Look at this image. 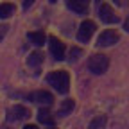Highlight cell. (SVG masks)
I'll list each match as a JSON object with an SVG mask.
<instances>
[{
	"label": "cell",
	"instance_id": "cell-1",
	"mask_svg": "<svg viewBox=\"0 0 129 129\" xmlns=\"http://www.w3.org/2000/svg\"><path fill=\"white\" fill-rule=\"evenodd\" d=\"M47 81L57 93L64 95L68 93V86H70V75L67 70H57V72H50L47 75Z\"/></svg>",
	"mask_w": 129,
	"mask_h": 129
},
{
	"label": "cell",
	"instance_id": "cell-2",
	"mask_svg": "<svg viewBox=\"0 0 129 129\" xmlns=\"http://www.w3.org/2000/svg\"><path fill=\"white\" fill-rule=\"evenodd\" d=\"M108 67H109V59L104 54H95V56H91L88 59V70L91 74H95V75L104 74L108 70Z\"/></svg>",
	"mask_w": 129,
	"mask_h": 129
},
{
	"label": "cell",
	"instance_id": "cell-3",
	"mask_svg": "<svg viewBox=\"0 0 129 129\" xmlns=\"http://www.w3.org/2000/svg\"><path fill=\"white\" fill-rule=\"evenodd\" d=\"M93 32H95V22H91V20H84L83 23H81V27H79L77 40H79L81 43H86V41H90V38H91Z\"/></svg>",
	"mask_w": 129,
	"mask_h": 129
},
{
	"label": "cell",
	"instance_id": "cell-4",
	"mask_svg": "<svg viewBox=\"0 0 129 129\" xmlns=\"http://www.w3.org/2000/svg\"><path fill=\"white\" fill-rule=\"evenodd\" d=\"M48 47H50V54L54 56V59L63 61L64 59V43L61 40H57L56 36L48 38Z\"/></svg>",
	"mask_w": 129,
	"mask_h": 129
},
{
	"label": "cell",
	"instance_id": "cell-5",
	"mask_svg": "<svg viewBox=\"0 0 129 129\" xmlns=\"http://www.w3.org/2000/svg\"><path fill=\"white\" fill-rule=\"evenodd\" d=\"M29 117V109L25 106H13L7 109V120L9 122H20Z\"/></svg>",
	"mask_w": 129,
	"mask_h": 129
},
{
	"label": "cell",
	"instance_id": "cell-6",
	"mask_svg": "<svg viewBox=\"0 0 129 129\" xmlns=\"http://www.w3.org/2000/svg\"><path fill=\"white\" fill-rule=\"evenodd\" d=\"M117 41H118V34L115 30L108 29V30L101 32L99 40H97V45H99V47H111V45H115Z\"/></svg>",
	"mask_w": 129,
	"mask_h": 129
},
{
	"label": "cell",
	"instance_id": "cell-7",
	"mask_svg": "<svg viewBox=\"0 0 129 129\" xmlns=\"http://www.w3.org/2000/svg\"><path fill=\"white\" fill-rule=\"evenodd\" d=\"M99 18L104 23H117L118 22V16L115 14V11L111 9V6H108V4H102L99 7Z\"/></svg>",
	"mask_w": 129,
	"mask_h": 129
},
{
	"label": "cell",
	"instance_id": "cell-8",
	"mask_svg": "<svg viewBox=\"0 0 129 129\" xmlns=\"http://www.w3.org/2000/svg\"><path fill=\"white\" fill-rule=\"evenodd\" d=\"M30 101H34V102H38L40 106H50L52 102H54V97H52V93H48V91H45V90H40V91H34L30 95Z\"/></svg>",
	"mask_w": 129,
	"mask_h": 129
},
{
	"label": "cell",
	"instance_id": "cell-9",
	"mask_svg": "<svg viewBox=\"0 0 129 129\" xmlns=\"http://www.w3.org/2000/svg\"><path fill=\"white\" fill-rule=\"evenodd\" d=\"M90 7V0H68V9L77 14H84Z\"/></svg>",
	"mask_w": 129,
	"mask_h": 129
},
{
	"label": "cell",
	"instance_id": "cell-10",
	"mask_svg": "<svg viewBox=\"0 0 129 129\" xmlns=\"http://www.w3.org/2000/svg\"><path fill=\"white\" fill-rule=\"evenodd\" d=\"M27 40L34 47H41L45 43L47 36H45V32H41V30H34V32H29V34H27Z\"/></svg>",
	"mask_w": 129,
	"mask_h": 129
},
{
	"label": "cell",
	"instance_id": "cell-11",
	"mask_svg": "<svg viewBox=\"0 0 129 129\" xmlns=\"http://www.w3.org/2000/svg\"><path fill=\"white\" fill-rule=\"evenodd\" d=\"M74 108H75V102H74L72 99H67V101L61 102V106H59V109H57V115H59V117H67V115H70V113L74 111Z\"/></svg>",
	"mask_w": 129,
	"mask_h": 129
},
{
	"label": "cell",
	"instance_id": "cell-12",
	"mask_svg": "<svg viewBox=\"0 0 129 129\" xmlns=\"http://www.w3.org/2000/svg\"><path fill=\"white\" fill-rule=\"evenodd\" d=\"M38 120L41 122V124H45V125H54V117H52V113L48 111L47 108H41L40 111H38Z\"/></svg>",
	"mask_w": 129,
	"mask_h": 129
},
{
	"label": "cell",
	"instance_id": "cell-13",
	"mask_svg": "<svg viewBox=\"0 0 129 129\" xmlns=\"http://www.w3.org/2000/svg\"><path fill=\"white\" fill-rule=\"evenodd\" d=\"M27 63H29V67H40V64L43 63V54L41 52H32V54H29V59H27Z\"/></svg>",
	"mask_w": 129,
	"mask_h": 129
},
{
	"label": "cell",
	"instance_id": "cell-14",
	"mask_svg": "<svg viewBox=\"0 0 129 129\" xmlns=\"http://www.w3.org/2000/svg\"><path fill=\"white\" fill-rule=\"evenodd\" d=\"M11 14H14L13 4H0V18H9Z\"/></svg>",
	"mask_w": 129,
	"mask_h": 129
},
{
	"label": "cell",
	"instance_id": "cell-15",
	"mask_svg": "<svg viewBox=\"0 0 129 129\" xmlns=\"http://www.w3.org/2000/svg\"><path fill=\"white\" fill-rule=\"evenodd\" d=\"M104 125H106V117H97L90 122L88 129H104Z\"/></svg>",
	"mask_w": 129,
	"mask_h": 129
},
{
	"label": "cell",
	"instance_id": "cell-16",
	"mask_svg": "<svg viewBox=\"0 0 129 129\" xmlns=\"http://www.w3.org/2000/svg\"><path fill=\"white\" fill-rule=\"evenodd\" d=\"M79 56H81V48H77V47H72V48H70V61H75Z\"/></svg>",
	"mask_w": 129,
	"mask_h": 129
},
{
	"label": "cell",
	"instance_id": "cell-17",
	"mask_svg": "<svg viewBox=\"0 0 129 129\" xmlns=\"http://www.w3.org/2000/svg\"><path fill=\"white\" fill-rule=\"evenodd\" d=\"M7 29H9L7 25H0V41H2V40H4V36L7 34Z\"/></svg>",
	"mask_w": 129,
	"mask_h": 129
},
{
	"label": "cell",
	"instance_id": "cell-18",
	"mask_svg": "<svg viewBox=\"0 0 129 129\" xmlns=\"http://www.w3.org/2000/svg\"><path fill=\"white\" fill-rule=\"evenodd\" d=\"M32 4H34V0H23V9L27 11V9L32 6Z\"/></svg>",
	"mask_w": 129,
	"mask_h": 129
},
{
	"label": "cell",
	"instance_id": "cell-19",
	"mask_svg": "<svg viewBox=\"0 0 129 129\" xmlns=\"http://www.w3.org/2000/svg\"><path fill=\"white\" fill-rule=\"evenodd\" d=\"M23 129H38V125H32V124H29V125H25Z\"/></svg>",
	"mask_w": 129,
	"mask_h": 129
},
{
	"label": "cell",
	"instance_id": "cell-20",
	"mask_svg": "<svg viewBox=\"0 0 129 129\" xmlns=\"http://www.w3.org/2000/svg\"><path fill=\"white\" fill-rule=\"evenodd\" d=\"M50 2H57V0H50Z\"/></svg>",
	"mask_w": 129,
	"mask_h": 129
},
{
	"label": "cell",
	"instance_id": "cell-21",
	"mask_svg": "<svg viewBox=\"0 0 129 129\" xmlns=\"http://www.w3.org/2000/svg\"><path fill=\"white\" fill-rule=\"evenodd\" d=\"M50 129H56V127H50Z\"/></svg>",
	"mask_w": 129,
	"mask_h": 129
}]
</instances>
